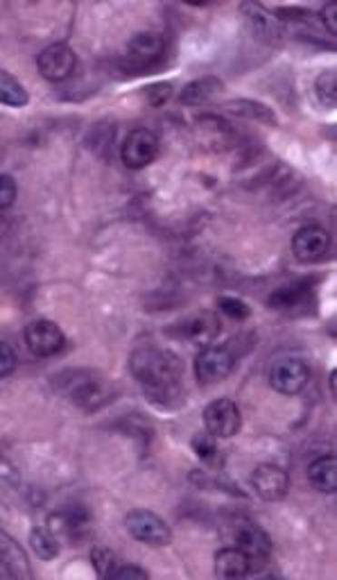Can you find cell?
<instances>
[{
    "label": "cell",
    "mask_w": 337,
    "mask_h": 580,
    "mask_svg": "<svg viewBox=\"0 0 337 580\" xmlns=\"http://www.w3.org/2000/svg\"><path fill=\"white\" fill-rule=\"evenodd\" d=\"M25 345L39 359H50V356H57L64 350L66 336L50 320H35L25 327Z\"/></svg>",
    "instance_id": "12"
},
{
    "label": "cell",
    "mask_w": 337,
    "mask_h": 580,
    "mask_svg": "<svg viewBox=\"0 0 337 580\" xmlns=\"http://www.w3.org/2000/svg\"><path fill=\"white\" fill-rule=\"evenodd\" d=\"M253 572L252 560L235 546H226L215 554V576L218 578H244Z\"/></svg>",
    "instance_id": "18"
},
{
    "label": "cell",
    "mask_w": 337,
    "mask_h": 580,
    "mask_svg": "<svg viewBox=\"0 0 337 580\" xmlns=\"http://www.w3.org/2000/svg\"><path fill=\"white\" fill-rule=\"evenodd\" d=\"M329 245L331 236L317 225L302 227V229L292 236V254L297 257V261L302 263L322 261L324 254L329 252Z\"/></svg>",
    "instance_id": "14"
},
{
    "label": "cell",
    "mask_w": 337,
    "mask_h": 580,
    "mask_svg": "<svg viewBox=\"0 0 337 580\" xmlns=\"http://www.w3.org/2000/svg\"><path fill=\"white\" fill-rule=\"evenodd\" d=\"M124 528H127L129 535L136 542H143L147 546H168L170 540H173V533H170L168 524L159 517L156 513H150V510H132V513L124 517Z\"/></svg>",
    "instance_id": "7"
},
{
    "label": "cell",
    "mask_w": 337,
    "mask_h": 580,
    "mask_svg": "<svg viewBox=\"0 0 337 580\" xmlns=\"http://www.w3.org/2000/svg\"><path fill=\"white\" fill-rule=\"evenodd\" d=\"M215 440L218 438H215V435H211L209 431H206V433H195L191 440L193 452H195L197 458H200V461L209 467H220L224 461L223 452H220V447Z\"/></svg>",
    "instance_id": "22"
},
{
    "label": "cell",
    "mask_w": 337,
    "mask_h": 580,
    "mask_svg": "<svg viewBox=\"0 0 337 580\" xmlns=\"http://www.w3.org/2000/svg\"><path fill=\"white\" fill-rule=\"evenodd\" d=\"M238 354L229 345H206L195 356V377L200 383L224 382L235 368Z\"/></svg>",
    "instance_id": "5"
},
{
    "label": "cell",
    "mask_w": 337,
    "mask_h": 580,
    "mask_svg": "<svg viewBox=\"0 0 337 580\" xmlns=\"http://www.w3.org/2000/svg\"><path fill=\"white\" fill-rule=\"evenodd\" d=\"M16 368V354H14L12 345L7 341L0 342V377L7 379Z\"/></svg>",
    "instance_id": "30"
},
{
    "label": "cell",
    "mask_w": 337,
    "mask_h": 580,
    "mask_svg": "<svg viewBox=\"0 0 337 580\" xmlns=\"http://www.w3.org/2000/svg\"><path fill=\"white\" fill-rule=\"evenodd\" d=\"M165 57V39L159 32H138L132 36V41L127 44L124 50L123 66L124 71L134 73V76H143L150 68H154L156 64H161V59Z\"/></svg>",
    "instance_id": "3"
},
{
    "label": "cell",
    "mask_w": 337,
    "mask_h": 580,
    "mask_svg": "<svg viewBox=\"0 0 337 580\" xmlns=\"http://www.w3.org/2000/svg\"><path fill=\"white\" fill-rule=\"evenodd\" d=\"M170 333H173L174 338H179V341L191 342V345L206 347L218 338L220 318L215 313H211V310H197V313L188 315V318L173 324Z\"/></svg>",
    "instance_id": "9"
},
{
    "label": "cell",
    "mask_w": 337,
    "mask_h": 580,
    "mask_svg": "<svg viewBox=\"0 0 337 580\" xmlns=\"http://www.w3.org/2000/svg\"><path fill=\"white\" fill-rule=\"evenodd\" d=\"M91 513L80 504H68L64 508L55 510L48 514V528L57 537H66V540H84L91 533Z\"/></svg>",
    "instance_id": "10"
},
{
    "label": "cell",
    "mask_w": 337,
    "mask_h": 580,
    "mask_svg": "<svg viewBox=\"0 0 337 580\" xmlns=\"http://www.w3.org/2000/svg\"><path fill=\"white\" fill-rule=\"evenodd\" d=\"M335 85H337V76L335 71H324L315 82V94L322 100V105L331 107L335 109L337 105V94H335Z\"/></svg>",
    "instance_id": "27"
},
{
    "label": "cell",
    "mask_w": 337,
    "mask_h": 580,
    "mask_svg": "<svg viewBox=\"0 0 337 580\" xmlns=\"http://www.w3.org/2000/svg\"><path fill=\"white\" fill-rule=\"evenodd\" d=\"M129 370L152 403L173 411L183 399V363L174 351L141 345L132 351Z\"/></svg>",
    "instance_id": "1"
},
{
    "label": "cell",
    "mask_w": 337,
    "mask_h": 580,
    "mask_svg": "<svg viewBox=\"0 0 337 580\" xmlns=\"http://www.w3.org/2000/svg\"><path fill=\"white\" fill-rule=\"evenodd\" d=\"M308 481L315 490L324 492V494H335L337 490V458L333 453L315 458L308 465Z\"/></svg>",
    "instance_id": "19"
},
{
    "label": "cell",
    "mask_w": 337,
    "mask_h": 580,
    "mask_svg": "<svg viewBox=\"0 0 337 580\" xmlns=\"http://www.w3.org/2000/svg\"><path fill=\"white\" fill-rule=\"evenodd\" d=\"M36 66H39V73L48 82H66L77 68L75 50L68 44H64V41L50 44L48 48H44L39 53Z\"/></svg>",
    "instance_id": "11"
},
{
    "label": "cell",
    "mask_w": 337,
    "mask_h": 580,
    "mask_svg": "<svg viewBox=\"0 0 337 580\" xmlns=\"http://www.w3.org/2000/svg\"><path fill=\"white\" fill-rule=\"evenodd\" d=\"M240 12L247 18L249 30L258 39L267 41V44H279L281 36H283V23L276 18L274 12H270V9L258 3H243L240 5Z\"/></svg>",
    "instance_id": "16"
},
{
    "label": "cell",
    "mask_w": 337,
    "mask_h": 580,
    "mask_svg": "<svg viewBox=\"0 0 337 580\" xmlns=\"http://www.w3.org/2000/svg\"><path fill=\"white\" fill-rule=\"evenodd\" d=\"M145 94L147 102H150L152 107H161L164 102L170 100V96H173V85H170V82H159V85L154 86H147Z\"/></svg>",
    "instance_id": "29"
},
{
    "label": "cell",
    "mask_w": 337,
    "mask_h": 580,
    "mask_svg": "<svg viewBox=\"0 0 337 580\" xmlns=\"http://www.w3.org/2000/svg\"><path fill=\"white\" fill-rule=\"evenodd\" d=\"M114 578H141V580H147V578H150V574H147L145 569L136 567V565H120V567L115 569Z\"/></svg>",
    "instance_id": "32"
},
{
    "label": "cell",
    "mask_w": 337,
    "mask_h": 580,
    "mask_svg": "<svg viewBox=\"0 0 337 580\" xmlns=\"http://www.w3.org/2000/svg\"><path fill=\"white\" fill-rule=\"evenodd\" d=\"M0 100L7 107H25L30 102V96L12 73L0 71Z\"/></svg>",
    "instance_id": "24"
},
{
    "label": "cell",
    "mask_w": 337,
    "mask_h": 580,
    "mask_svg": "<svg viewBox=\"0 0 337 580\" xmlns=\"http://www.w3.org/2000/svg\"><path fill=\"white\" fill-rule=\"evenodd\" d=\"M311 382V368L303 359L292 354H283L272 363L270 368V386L276 392L285 394V397H294L302 392Z\"/></svg>",
    "instance_id": "4"
},
{
    "label": "cell",
    "mask_w": 337,
    "mask_h": 580,
    "mask_svg": "<svg viewBox=\"0 0 337 580\" xmlns=\"http://www.w3.org/2000/svg\"><path fill=\"white\" fill-rule=\"evenodd\" d=\"M231 540H233L235 549H240L243 554H247V558L252 560L253 567L258 565L270 563L272 555V540L256 522L247 517H240L233 522V533H231Z\"/></svg>",
    "instance_id": "6"
},
{
    "label": "cell",
    "mask_w": 337,
    "mask_h": 580,
    "mask_svg": "<svg viewBox=\"0 0 337 580\" xmlns=\"http://www.w3.org/2000/svg\"><path fill=\"white\" fill-rule=\"evenodd\" d=\"M0 563H3V578L30 580L32 569L23 546L7 533H0Z\"/></svg>",
    "instance_id": "17"
},
{
    "label": "cell",
    "mask_w": 337,
    "mask_h": 580,
    "mask_svg": "<svg viewBox=\"0 0 337 580\" xmlns=\"http://www.w3.org/2000/svg\"><path fill=\"white\" fill-rule=\"evenodd\" d=\"M16 199V182H14L12 175H3L0 178V207L9 209Z\"/></svg>",
    "instance_id": "31"
},
{
    "label": "cell",
    "mask_w": 337,
    "mask_h": 580,
    "mask_svg": "<svg viewBox=\"0 0 337 580\" xmlns=\"http://www.w3.org/2000/svg\"><path fill=\"white\" fill-rule=\"evenodd\" d=\"M335 379H337V370H333V374H331V390H333V397H335Z\"/></svg>",
    "instance_id": "34"
},
{
    "label": "cell",
    "mask_w": 337,
    "mask_h": 580,
    "mask_svg": "<svg viewBox=\"0 0 337 580\" xmlns=\"http://www.w3.org/2000/svg\"><path fill=\"white\" fill-rule=\"evenodd\" d=\"M311 292H312L311 281H297V284L283 286V289L272 292L267 304L276 310L297 309V306H303L311 301Z\"/></svg>",
    "instance_id": "20"
},
{
    "label": "cell",
    "mask_w": 337,
    "mask_h": 580,
    "mask_svg": "<svg viewBox=\"0 0 337 580\" xmlns=\"http://www.w3.org/2000/svg\"><path fill=\"white\" fill-rule=\"evenodd\" d=\"M156 155H159V137L145 127L132 129L120 146V159L132 170L150 166L156 159Z\"/></svg>",
    "instance_id": "8"
},
{
    "label": "cell",
    "mask_w": 337,
    "mask_h": 580,
    "mask_svg": "<svg viewBox=\"0 0 337 580\" xmlns=\"http://www.w3.org/2000/svg\"><path fill=\"white\" fill-rule=\"evenodd\" d=\"M226 109L235 116H243V118H253L261 120V123L267 125H276V116L274 111L270 109L263 102H253V100H231L226 102Z\"/></svg>",
    "instance_id": "23"
},
{
    "label": "cell",
    "mask_w": 337,
    "mask_h": 580,
    "mask_svg": "<svg viewBox=\"0 0 337 580\" xmlns=\"http://www.w3.org/2000/svg\"><path fill=\"white\" fill-rule=\"evenodd\" d=\"M218 306L226 318L235 320V322H243V320H247L249 313H252V310H249V306L244 304L243 300H238V297H231V295L218 297Z\"/></svg>",
    "instance_id": "28"
},
{
    "label": "cell",
    "mask_w": 337,
    "mask_h": 580,
    "mask_svg": "<svg viewBox=\"0 0 337 580\" xmlns=\"http://www.w3.org/2000/svg\"><path fill=\"white\" fill-rule=\"evenodd\" d=\"M218 91H223V82L218 80V77L209 76V77H202V80H195L191 82V85L183 86L182 96H179V102L182 105H204V102H209L211 97H213Z\"/></svg>",
    "instance_id": "21"
},
{
    "label": "cell",
    "mask_w": 337,
    "mask_h": 580,
    "mask_svg": "<svg viewBox=\"0 0 337 580\" xmlns=\"http://www.w3.org/2000/svg\"><path fill=\"white\" fill-rule=\"evenodd\" d=\"M91 563H94L95 574H98L100 578H114L115 569L123 565L118 560V555H115L112 549H107V546H94V549H91Z\"/></svg>",
    "instance_id": "26"
},
{
    "label": "cell",
    "mask_w": 337,
    "mask_h": 580,
    "mask_svg": "<svg viewBox=\"0 0 337 580\" xmlns=\"http://www.w3.org/2000/svg\"><path fill=\"white\" fill-rule=\"evenodd\" d=\"M53 386L86 412L100 411L114 399L112 383L94 370H64L55 374Z\"/></svg>",
    "instance_id": "2"
},
{
    "label": "cell",
    "mask_w": 337,
    "mask_h": 580,
    "mask_svg": "<svg viewBox=\"0 0 337 580\" xmlns=\"http://www.w3.org/2000/svg\"><path fill=\"white\" fill-rule=\"evenodd\" d=\"M335 14H337V5L329 3V5H324V9H322V16H320V21L324 23L326 32L333 36H335Z\"/></svg>",
    "instance_id": "33"
},
{
    "label": "cell",
    "mask_w": 337,
    "mask_h": 580,
    "mask_svg": "<svg viewBox=\"0 0 337 580\" xmlns=\"http://www.w3.org/2000/svg\"><path fill=\"white\" fill-rule=\"evenodd\" d=\"M252 487L256 490V494L261 496L263 501L274 504V501L285 499V494H288L290 476L288 472L281 470L279 465H270V463H265V465H258L256 470H253Z\"/></svg>",
    "instance_id": "15"
},
{
    "label": "cell",
    "mask_w": 337,
    "mask_h": 580,
    "mask_svg": "<svg viewBox=\"0 0 337 580\" xmlns=\"http://www.w3.org/2000/svg\"><path fill=\"white\" fill-rule=\"evenodd\" d=\"M30 544L41 560H55L59 555V537L50 528H35L30 533Z\"/></svg>",
    "instance_id": "25"
},
{
    "label": "cell",
    "mask_w": 337,
    "mask_h": 580,
    "mask_svg": "<svg viewBox=\"0 0 337 580\" xmlns=\"http://www.w3.org/2000/svg\"><path fill=\"white\" fill-rule=\"evenodd\" d=\"M204 426L215 438H233L240 431V426H243L240 408L231 399H215L204 408Z\"/></svg>",
    "instance_id": "13"
}]
</instances>
